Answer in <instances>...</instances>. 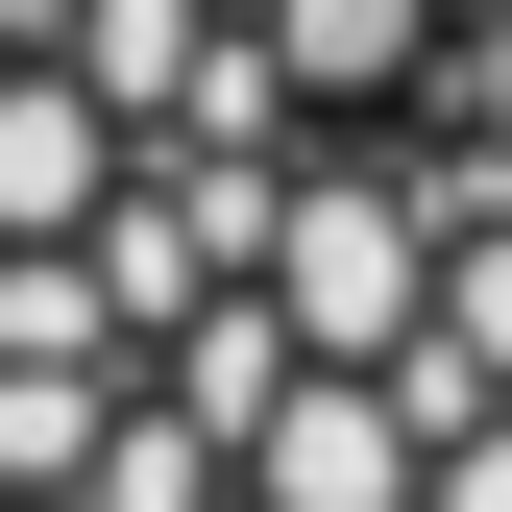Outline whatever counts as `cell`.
I'll return each mask as SVG.
<instances>
[{
    "label": "cell",
    "mask_w": 512,
    "mask_h": 512,
    "mask_svg": "<svg viewBox=\"0 0 512 512\" xmlns=\"http://www.w3.org/2000/svg\"><path fill=\"white\" fill-rule=\"evenodd\" d=\"M147 196V122H122L98 49H0V244H98Z\"/></svg>",
    "instance_id": "6da1fadb"
},
{
    "label": "cell",
    "mask_w": 512,
    "mask_h": 512,
    "mask_svg": "<svg viewBox=\"0 0 512 512\" xmlns=\"http://www.w3.org/2000/svg\"><path fill=\"white\" fill-rule=\"evenodd\" d=\"M0 512H98V488H0Z\"/></svg>",
    "instance_id": "3957f363"
},
{
    "label": "cell",
    "mask_w": 512,
    "mask_h": 512,
    "mask_svg": "<svg viewBox=\"0 0 512 512\" xmlns=\"http://www.w3.org/2000/svg\"><path fill=\"white\" fill-rule=\"evenodd\" d=\"M0 49H98V0H0Z\"/></svg>",
    "instance_id": "7a4b0ae2"
}]
</instances>
